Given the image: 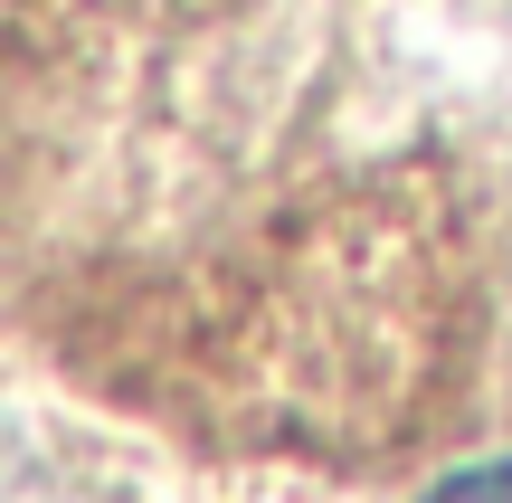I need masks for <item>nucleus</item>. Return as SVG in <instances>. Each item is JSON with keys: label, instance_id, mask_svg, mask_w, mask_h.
<instances>
[{"label": "nucleus", "instance_id": "nucleus-1", "mask_svg": "<svg viewBox=\"0 0 512 503\" xmlns=\"http://www.w3.org/2000/svg\"><path fill=\"white\" fill-rule=\"evenodd\" d=\"M427 503H512V456H503V466H465V475H446Z\"/></svg>", "mask_w": 512, "mask_h": 503}]
</instances>
